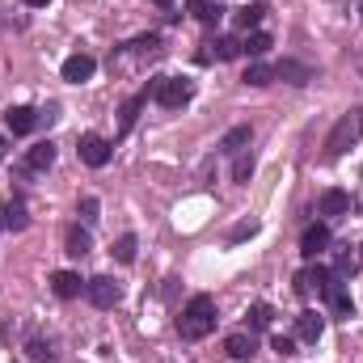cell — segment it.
Instances as JSON below:
<instances>
[{
  "label": "cell",
  "mask_w": 363,
  "mask_h": 363,
  "mask_svg": "<svg viewBox=\"0 0 363 363\" xmlns=\"http://www.w3.org/2000/svg\"><path fill=\"white\" fill-rule=\"evenodd\" d=\"M0 157H4V140H0Z\"/></svg>",
  "instance_id": "cell-35"
},
{
  "label": "cell",
  "mask_w": 363,
  "mask_h": 363,
  "mask_svg": "<svg viewBox=\"0 0 363 363\" xmlns=\"http://www.w3.org/2000/svg\"><path fill=\"white\" fill-rule=\"evenodd\" d=\"M186 13H190L194 21H203V26H220L224 4H220V0H190V4H186Z\"/></svg>",
  "instance_id": "cell-13"
},
{
  "label": "cell",
  "mask_w": 363,
  "mask_h": 363,
  "mask_svg": "<svg viewBox=\"0 0 363 363\" xmlns=\"http://www.w3.org/2000/svg\"><path fill=\"white\" fill-rule=\"evenodd\" d=\"M51 291H55L60 300H77V296L85 291V279L77 271H55L51 274Z\"/></svg>",
  "instance_id": "cell-9"
},
{
  "label": "cell",
  "mask_w": 363,
  "mask_h": 363,
  "mask_svg": "<svg viewBox=\"0 0 363 363\" xmlns=\"http://www.w3.org/2000/svg\"><path fill=\"white\" fill-rule=\"evenodd\" d=\"M241 81H245L250 89H262V85H271V81H274V68H267V64H258V60H254V64L245 68V77H241Z\"/></svg>",
  "instance_id": "cell-23"
},
{
  "label": "cell",
  "mask_w": 363,
  "mask_h": 363,
  "mask_svg": "<svg viewBox=\"0 0 363 363\" xmlns=\"http://www.w3.org/2000/svg\"><path fill=\"white\" fill-rule=\"evenodd\" d=\"M0 216H4V228H9V233H21V228L30 224V216H26V203H21V199L0 203Z\"/></svg>",
  "instance_id": "cell-18"
},
{
  "label": "cell",
  "mask_w": 363,
  "mask_h": 363,
  "mask_svg": "<svg viewBox=\"0 0 363 363\" xmlns=\"http://www.w3.org/2000/svg\"><path fill=\"white\" fill-rule=\"evenodd\" d=\"M51 165H55V144H51V140L34 144V148L26 152V169H34V174H38V169H51Z\"/></svg>",
  "instance_id": "cell-16"
},
{
  "label": "cell",
  "mask_w": 363,
  "mask_h": 363,
  "mask_svg": "<svg viewBox=\"0 0 363 363\" xmlns=\"http://www.w3.org/2000/svg\"><path fill=\"white\" fill-rule=\"evenodd\" d=\"M190 93H194V85H190L186 77H152V81H148V97H152L157 106H165V110L186 106Z\"/></svg>",
  "instance_id": "cell-3"
},
{
  "label": "cell",
  "mask_w": 363,
  "mask_h": 363,
  "mask_svg": "<svg viewBox=\"0 0 363 363\" xmlns=\"http://www.w3.org/2000/svg\"><path fill=\"white\" fill-rule=\"evenodd\" d=\"M21 4H30V9H47L51 0H21Z\"/></svg>",
  "instance_id": "cell-33"
},
{
  "label": "cell",
  "mask_w": 363,
  "mask_h": 363,
  "mask_svg": "<svg viewBox=\"0 0 363 363\" xmlns=\"http://www.w3.org/2000/svg\"><path fill=\"white\" fill-rule=\"evenodd\" d=\"M85 296H89L93 308H114V304L123 300V287H118L110 274H97V279H89V283H85Z\"/></svg>",
  "instance_id": "cell-4"
},
{
  "label": "cell",
  "mask_w": 363,
  "mask_h": 363,
  "mask_svg": "<svg viewBox=\"0 0 363 363\" xmlns=\"http://www.w3.org/2000/svg\"><path fill=\"white\" fill-rule=\"evenodd\" d=\"M262 17H267V4L258 0V4H245V9H237V26L250 34V30H258L262 26Z\"/></svg>",
  "instance_id": "cell-21"
},
{
  "label": "cell",
  "mask_w": 363,
  "mask_h": 363,
  "mask_svg": "<svg viewBox=\"0 0 363 363\" xmlns=\"http://www.w3.org/2000/svg\"><path fill=\"white\" fill-rule=\"evenodd\" d=\"M274 81L308 85V81H313V68H308V64H300V60H279V64H274Z\"/></svg>",
  "instance_id": "cell-10"
},
{
  "label": "cell",
  "mask_w": 363,
  "mask_h": 363,
  "mask_svg": "<svg viewBox=\"0 0 363 363\" xmlns=\"http://www.w3.org/2000/svg\"><path fill=\"white\" fill-rule=\"evenodd\" d=\"M271 304H254V308H250V325H254V330H271Z\"/></svg>",
  "instance_id": "cell-28"
},
{
  "label": "cell",
  "mask_w": 363,
  "mask_h": 363,
  "mask_svg": "<svg viewBox=\"0 0 363 363\" xmlns=\"http://www.w3.org/2000/svg\"><path fill=\"white\" fill-rule=\"evenodd\" d=\"M207 47H211V51H207L203 60H211V55H216V60H237V55H241V38H216V43H207Z\"/></svg>",
  "instance_id": "cell-22"
},
{
  "label": "cell",
  "mask_w": 363,
  "mask_h": 363,
  "mask_svg": "<svg viewBox=\"0 0 363 363\" xmlns=\"http://www.w3.org/2000/svg\"><path fill=\"white\" fill-rule=\"evenodd\" d=\"M216 300L211 296H190V304L182 308L178 317V334L186 338V342H199V338H207L211 330H216Z\"/></svg>",
  "instance_id": "cell-1"
},
{
  "label": "cell",
  "mask_w": 363,
  "mask_h": 363,
  "mask_svg": "<svg viewBox=\"0 0 363 363\" xmlns=\"http://www.w3.org/2000/svg\"><path fill=\"white\" fill-rule=\"evenodd\" d=\"M77 152H81V161L89 165V169H101L106 161H110V144L101 140V135H81V144H77Z\"/></svg>",
  "instance_id": "cell-7"
},
{
  "label": "cell",
  "mask_w": 363,
  "mask_h": 363,
  "mask_svg": "<svg viewBox=\"0 0 363 363\" xmlns=\"http://www.w3.org/2000/svg\"><path fill=\"white\" fill-rule=\"evenodd\" d=\"M97 211H101V207H97V199H81V220H85V224H97V220H101Z\"/></svg>",
  "instance_id": "cell-30"
},
{
  "label": "cell",
  "mask_w": 363,
  "mask_h": 363,
  "mask_svg": "<svg viewBox=\"0 0 363 363\" xmlns=\"http://www.w3.org/2000/svg\"><path fill=\"white\" fill-rule=\"evenodd\" d=\"M325 279H330V271H321V267H304V271L296 274V291H300V296H313V291L325 287Z\"/></svg>",
  "instance_id": "cell-17"
},
{
  "label": "cell",
  "mask_w": 363,
  "mask_h": 363,
  "mask_svg": "<svg viewBox=\"0 0 363 363\" xmlns=\"http://www.w3.org/2000/svg\"><path fill=\"white\" fill-rule=\"evenodd\" d=\"M60 72H64V81H68V85H85L93 72H97V60L85 55V51H77V55H68V60H64V68H60Z\"/></svg>",
  "instance_id": "cell-6"
},
{
  "label": "cell",
  "mask_w": 363,
  "mask_h": 363,
  "mask_svg": "<svg viewBox=\"0 0 363 363\" xmlns=\"http://www.w3.org/2000/svg\"><path fill=\"white\" fill-rule=\"evenodd\" d=\"M250 174H254V157H250V152H237V157H233V178L250 182Z\"/></svg>",
  "instance_id": "cell-27"
},
{
  "label": "cell",
  "mask_w": 363,
  "mask_h": 363,
  "mask_svg": "<svg viewBox=\"0 0 363 363\" xmlns=\"http://www.w3.org/2000/svg\"><path fill=\"white\" fill-rule=\"evenodd\" d=\"M152 4H174V0H152Z\"/></svg>",
  "instance_id": "cell-34"
},
{
  "label": "cell",
  "mask_w": 363,
  "mask_h": 363,
  "mask_svg": "<svg viewBox=\"0 0 363 363\" xmlns=\"http://www.w3.org/2000/svg\"><path fill=\"white\" fill-rule=\"evenodd\" d=\"M224 351H228L233 359H250V355H254V334H233V338L224 342Z\"/></svg>",
  "instance_id": "cell-24"
},
{
  "label": "cell",
  "mask_w": 363,
  "mask_h": 363,
  "mask_svg": "<svg viewBox=\"0 0 363 363\" xmlns=\"http://www.w3.org/2000/svg\"><path fill=\"white\" fill-rule=\"evenodd\" d=\"M4 127H9L13 135H26V131L38 127V110H30V106H13V110H4Z\"/></svg>",
  "instance_id": "cell-11"
},
{
  "label": "cell",
  "mask_w": 363,
  "mask_h": 363,
  "mask_svg": "<svg viewBox=\"0 0 363 363\" xmlns=\"http://www.w3.org/2000/svg\"><path fill=\"white\" fill-rule=\"evenodd\" d=\"M64 250L72 254V258H85L93 250V237L89 228H81V224H72V228H64Z\"/></svg>",
  "instance_id": "cell-14"
},
{
  "label": "cell",
  "mask_w": 363,
  "mask_h": 363,
  "mask_svg": "<svg viewBox=\"0 0 363 363\" xmlns=\"http://www.w3.org/2000/svg\"><path fill=\"white\" fill-rule=\"evenodd\" d=\"M148 101H152V97H148V89H144V93H135V97L123 106V131H131V127H135V118H140V110H144Z\"/></svg>",
  "instance_id": "cell-25"
},
{
  "label": "cell",
  "mask_w": 363,
  "mask_h": 363,
  "mask_svg": "<svg viewBox=\"0 0 363 363\" xmlns=\"http://www.w3.org/2000/svg\"><path fill=\"white\" fill-rule=\"evenodd\" d=\"M342 283H347V279L330 274V279H325V287H321V296H325V304H330V313H334V317H351V313H355V304H351V291H347Z\"/></svg>",
  "instance_id": "cell-5"
},
{
  "label": "cell",
  "mask_w": 363,
  "mask_h": 363,
  "mask_svg": "<svg viewBox=\"0 0 363 363\" xmlns=\"http://www.w3.org/2000/svg\"><path fill=\"white\" fill-rule=\"evenodd\" d=\"M271 347L279 351V355H283V359H287V355H296V338H283V334H274Z\"/></svg>",
  "instance_id": "cell-31"
},
{
  "label": "cell",
  "mask_w": 363,
  "mask_h": 363,
  "mask_svg": "<svg viewBox=\"0 0 363 363\" xmlns=\"http://www.w3.org/2000/svg\"><path fill=\"white\" fill-rule=\"evenodd\" d=\"M325 245H330V228H325V224H308L304 237H300V254L313 262L317 254H325Z\"/></svg>",
  "instance_id": "cell-8"
},
{
  "label": "cell",
  "mask_w": 363,
  "mask_h": 363,
  "mask_svg": "<svg viewBox=\"0 0 363 363\" xmlns=\"http://www.w3.org/2000/svg\"><path fill=\"white\" fill-rule=\"evenodd\" d=\"M359 135H363V110L351 106V110L334 123V131L325 135V157H330V161H338L347 148H355V144H359Z\"/></svg>",
  "instance_id": "cell-2"
},
{
  "label": "cell",
  "mask_w": 363,
  "mask_h": 363,
  "mask_svg": "<svg viewBox=\"0 0 363 363\" xmlns=\"http://www.w3.org/2000/svg\"><path fill=\"white\" fill-rule=\"evenodd\" d=\"M355 271H359V258H355V254H338V267H334V274H338V279H351Z\"/></svg>",
  "instance_id": "cell-29"
},
{
  "label": "cell",
  "mask_w": 363,
  "mask_h": 363,
  "mask_svg": "<svg viewBox=\"0 0 363 363\" xmlns=\"http://www.w3.org/2000/svg\"><path fill=\"white\" fill-rule=\"evenodd\" d=\"M254 233H258V224H241V228L233 233V241H241V237H254Z\"/></svg>",
  "instance_id": "cell-32"
},
{
  "label": "cell",
  "mask_w": 363,
  "mask_h": 363,
  "mask_svg": "<svg viewBox=\"0 0 363 363\" xmlns=\"http://www.w3.org/2000/svg\"><path fill=\"white\" fill-rule=\"evenodd\" d=\"M250 140H254V131L250 127H233L224 140H220V152L224 157H237V152H250Z\"/></svg>",
  "instance_id": "cell-15"
},
{
  "label": "cell",
  "mask_w": 363,
  "mask_h": 363,
  "mask_svg": "<svg viewBox=\"0 0 363 363\" xmlns=\"http://www.w3.org/2000/svg\"><path fill=\"white\" fill-rule=\"evenodd\" d=\"M135 250H140V241H135L131 233H123V237L114 241V250H110V254H114V258H118V262L127 267V262H135Z\"/></svg>",
  "instance_id": "cell-26"
},
{
  "label": "cell",
  "mask_w": 363,
  "mask_h": 363,
  "mask_svg": "<svg viewBox=\"0 0 363 363\" xmlns=\"http://www.w3.org/2000/svg\"><path fill=\"white\" fill-rule=\"evenodd\" d=\"M321 330H325V321H321L317 313H300V321H296V338H300V342H317Z\"/></svg>",
  "instance_id": "cell-19"
},
{
  "label": "cell",
  "mask_w": 363,
  "mask_h": 363,
  "mask_svg": "<svg viewBox=\"0 0 363 363\" xmlns=\"http://www.w3.org/2000/svg\"><path fill=\"white\" fill-rule=\"evenodd\" d=\"M359 13H363V9H359Z\"/></svg>",
  "instance_id": "cell-36"
},
{
  "label": "cell",
  "mask_w": 363,
  "mask_h": 363,
  "mask_svg": "<svg viewBox=\"0 0 363 363\" xmlns=\"http://www.w3.org/2000/svg\"><path fill=\"white\" fill-rule=\"evenodd\" d=\"M317 211H321V216H330V220H334V216H347V211H351V194L334 186V190H325V194H321Z\"/></svg>",
  "instance_id": "cell-12"
},
{
  "label": "cell",
  "mask_w": 363,
  "mask_h": 363,
  "mask_svg": "<svg viewBox=\"0 0 363 363\" xmlns=\"http://www.w3.org/2000/svg\"><path fill=\"white\" fill-rule=\"evenodd\" d=\"M267 51H271V34H262V30H250V34L241 38V55L258 60V55H267Z\"/></svg>",
  "instance_id": "cell-20"
}]
</instances>
